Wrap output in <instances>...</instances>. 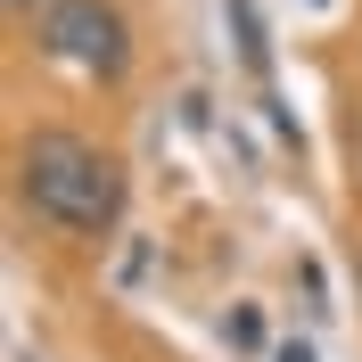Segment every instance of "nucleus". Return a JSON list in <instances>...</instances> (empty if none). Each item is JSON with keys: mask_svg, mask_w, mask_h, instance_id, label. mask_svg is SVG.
I'll return each mask as SVG.
<instances>
[{"mask_svg": "<svg viewBox=\"0 0 362 362\" xmlns=\"http://www.w3.org/2000/svg\"><path fill=\"white\" fill-rule=\"evenodd\" d=\"M17 198L66 239H107L124 223V165L83 132H25L17 140Z\"/></svg>", "mask_w": 362, "mask_h": 362, "instance_id": "nucleus-1", "label": "nucleus"}, {"mask_svg": "<svg viewBox=\"0 0 362 362\" xmlns=\"http://www.w3.org/2000/svg\"><path fill=\"white\" fill-rule=\"evenodd\" d=\"M42 49L83 74H124L132 66V25L115 17V0H49L42 8Z\"/></svg>", "mask_w": 362, "mask_h": 362, "instance_id": "nucleus-2", "label": "nucleus"}, {"mask_svg": "<svg viewBox=\"0 0 362 362\" xmlns=\"http://www.w3.org/2000/svg\"><path fill=\"white\" fill-rule=\"evenodd\" d=\"M346 140H354V165H362V115H354V124H346Z\"/></svg>", "mask_w": 362, "mask_h": 362, "instance_id": "nucleus-3", "label": "nucleus"}, {"mask_svg": "<svg viewBox=\"0 0 362 362\" xmlns=\"http://www.w3.org/2000/svg\"><path fill=\"white\" fill-rule=\"evenodd\" d=\"M8 8H17V17H25V8H49V0H8Z\"/></svg>", "mask_w": 362, "mask_h": 362, "instance_id": "nucleus-4", "label": "nucleus"}]
</instances>
